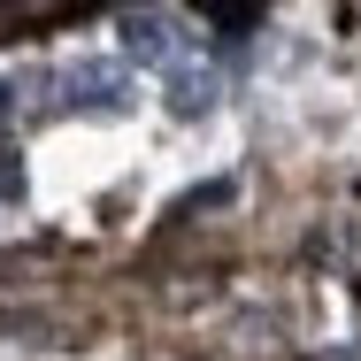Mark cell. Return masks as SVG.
Here are the masks:
<instances>
[{
	"label": "cell",
	"mask_w": 361,
	"mask_h": 361,
	"mask_svg": "<svg viewBox=\"0 0 361 361\" xmlns=\"http://www.w3.org/2000/svg\"><path fill=\"white\" fill-rule=\"evenodd\" d=\"M161 100H169V116H177V123H200V116L223 100V77L208 70V62H169V85H161Z\"/></svg>",
	"instance_id": "3"
},
{
	"label": "cell",
	"mask_w": 361,
	"mask_h": 361,
	"mask_svg": "<svg viewBox=\"0 0 361 361\" xmlns=\"http://www.w3.org/2000/svg\"><path fill=\"white\" fill-rule=\"evenodd\" d=\"M23 192H31V177H23V154L8 146V154H0V200H8V208H23Z\"/></svg>",
	"instance_id": "4"
},
{
	"label": "cell",
	"mask_w": 361,
	"mask_h": 361,
	"mask_svg": "<svg viewBox=\"0 0 361 361\" xmlns=\"http://www.w3.org/2000/svg\"><path fill=\"white\" fill-rule=\"evenodd\" d=\"M16 116V77H0V123Z\"/></svg>",
	"instance_id": "5"
},
{
	"label": "cell",
	"mask_w": 361,
	"mask_h": 361,
	"mask_svg": "<svg viewBox=\"0 0 361 361\" xmlns=\"http://www.w3.org/2000/svg\"><path fill=\"white\" fill-rule=\"evenodd\" d=\"M116 39H123V54H131L139 70H169V62H185V23H177L169 8H123Z\"/></svg>",
	"instance_id": "1"
},
{
	"label": "cell",
	"mask_w": 361,
	"mask_h": 361,
	"mask_svg": "<svg viewBox=\"0 0 361 361\" xmlns=\"http://www.w3.org/2000/svg\"><path fill=\"white\" fill-rule=\"evenodd\" d=\"M62 108H77V116H123L131 108L123 62H70L62 70Z\"/></svg>",
	"instance_id": "2"
}]
</instances>
